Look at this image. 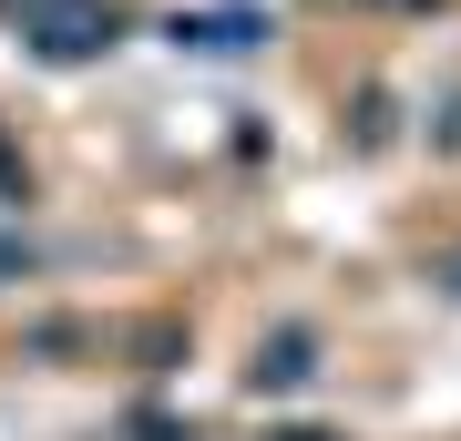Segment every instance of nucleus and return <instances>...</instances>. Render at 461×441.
<instances>
[{"label":"nucleus","instance_id":"1","mask_svg":"<svg viewBox=\"0 0 461 441\" xmlns=\"http://www.w3.org/2000/svg\"><path fill=\"white\" fill-rule=\"evenodd\" d=\"M32 11H41V51L51 62H72V51L103 41V11H83V0H32Z\"/></svg>","mask_w":461,"mask_h":441}]
</instances>
